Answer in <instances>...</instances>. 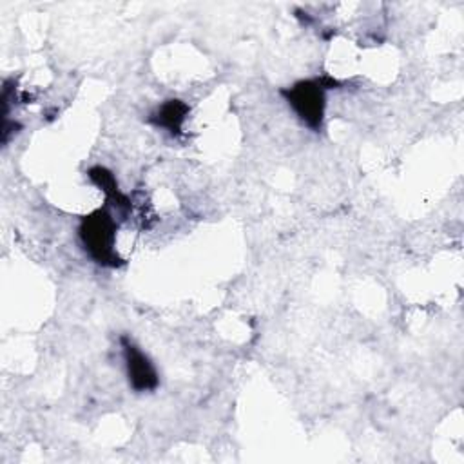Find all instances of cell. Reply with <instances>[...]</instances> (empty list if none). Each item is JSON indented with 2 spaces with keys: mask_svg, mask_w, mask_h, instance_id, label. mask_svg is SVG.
I'll list each match as a JSON object with an SVG mask.
<instances>
[{
  "mask_svg": "<svg viewBox=\"0 0 464 464\" xmlns=\"http://www.w3.org/2000/svg\"><path fill=\"white\" fill-rule=\"evenodd\" d=\"M288 103L306 125L317 129L321 125L324 109V83L317 80L295 83L288 91Z\"/></svg>",
  "mask_w": 464,
  "mask_h": 464,
  "instance_id": "2",
  "label": "cell"
},
{
  "mask_svg": "<svg viewBox=\"0 0 464 464\" xmlns=\"http://www.w3.org/2000/svg\"><path fill=\"white\" fill-rule=\"evenodd\" d=\"M123 352H125L127 373H129L130 386L138 392L152 390L158 384V377H156V370H154L152 362L132 343H125Z\"/></svg>",
  "mask_w": 464,
  "mask_h": 464,
  "instance_id": "3",
  "label": "cell"
},
{
  "mask_svg": "<svg viewBox=\"0 0 464 464\" xmlns=\"http://www.w3.org/2000/svg\"><path fill=\"white\" fill-rule=\"evenodd\" d=\"M116 223L107 210H96L87 216L80 227V237L89 256L102 265H118L114 252Z\"/></svg>",
  "mask_w": 464,
  "mask_h": 464,
  "instance_id": "1",
  "label": "cell"
}]
</instances>
